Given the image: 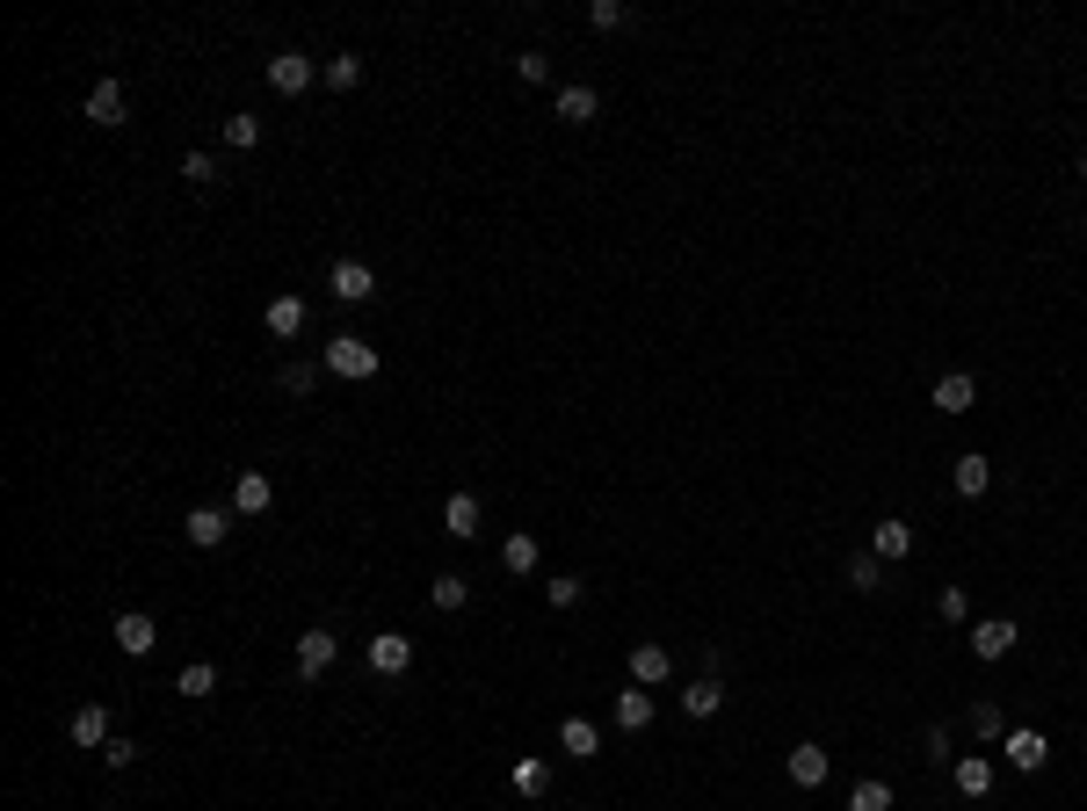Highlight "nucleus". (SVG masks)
Listing matches in <instances>:
<instances>
[{"instance_id":"26","label":"nucleus","mask_w":1087,"mask_h":811,"mask_svg":"<svg viewBox=\"0 0 1087 811\" xmlns=\"http://www.w3.org/2000/svg\"><path fill=\"white\" fill-rule=\"evenodd\" d=\"M428 602L443 609V616H457V609L471 602V588H465V572H443V580H428Z\"/></svg>"},{"instance_id":"36","label":"nucleus","mask_w":1087,"mask_h":811,"mask_svg":"<svg viewBox=\"0 0 1087 811\" xmlns=\"http://www.w3.org/2000/svg\"><path fill=\"white\" fill-rule=\"evenodd\" d=\"M182 182L210 189V182H218V160H210V153H189V160H182Z\"/></svg>"},{"instance_id":"23","label":"nucleus","mask_w":1087,"mask_h":811,"mask_svg":"<svg viewBox=\"0 0 1087 811\" xmlns=\"http://www.w3.org/2000/svg\"><path fill=\"white\" fill-rule=\"evenodd\" d=\"M558 746H566V760H595L602 754V732L587 725V717H566V725H558Z\"/></svg>"},{"instance_id":"8","label":"nucleus","mask_w":1087,"mask_h":811,"mask_svg":"<svg viewBox=\"0 0 1087 811\" xmlns=\"http://www.w3.org/2000/svg\"><path fill=\"white\" fill-rule=\"evenodd\" d=\"M1015 638H1022V631H1015L1008 616L971 623V659H1008V653H1015Z\"/></svg>"},{"instance_id":"1","label":"nucleus","mask_w":1087,"mask_h":811,"mask_svg":"<svg viewBox=\"0 0 1087 811\" xmlns=\"http://www.w3.org/2000/svg\"><path fill=\"white\" fill-rule=\"evenodd\" d=\"M319 370H327V377H348V384H370L378 377V348L362 341V333H334V341L319 348Z\"/></svg>"},{"instance_id":"27","label":"nucleus","mask_w":1087,"mask_h":811,"mask_svg":"<svg viewBox=\"0 0 1087 811\" xmlns=\"http://www.w3.org/2000/svg\"><path fill=\"white\" fill-rule=\"evenodd\" d=\"M319 80H327V87H334V95H348V87H356V80H362V58H356V52H334V58H327V66H319Z\"/></svg>"},{"instance_id":"42","label":"nucleus","mask_w":1087,"mask_h":811,"mask_svg":"<svg viewBox=\"0 0 1087 811\" xmlns=\"http://www.w3.org/2000/svg\"><path fill=\"white\" fill-rule=\"evenodd\" d=\"M1080 174H1087V153H1080Z\"/></svg>"},{"instance_id":"20","label":"nucleus","mask_w":1087,"mask_h":811,"mask_svg":"<svg viewBox=\"0 0 1087 811\" xmlns=\"http://www.w3.org/2000/svg\"><path fill=\"white\" fill-rule=\"evenodd\" d=\"M609 717H617L623 732H645V725H653V717H660V703H653V695H645V689H623Z\"/></svg>"},{"instance_id":"41","label":"nucleus","mask_w":1087,"mask_h":811,"mask_svg":"<svg viewBox=\"0 0 1087 811\" xmlns=\"http://www.w3.org/2000/svg\"><path fill=\"white\" fill-rule=\"evenodd\" d=\"M921 746H928V760H957V754H949V725H928V739H921Z\"/></svg>"},{"instance_id":"15","label":"nucleus","mask_w":1087,"mask_h":811,"mask_svg":"<svg viewBox=\"0 0 1087 811\" xmlns=\"http://www.w3.org/2000/svg\"><path fill=\"white\" fill-rule=\"evenodd\" d=\"M334 653H341V645H334V631H305V638H297V673H305V681H319V673L334 667Z\"/></svg>"},{"instance_id":"9","label":"nucleus","mask_w":1087,"mask_h":811,"mask_svg":"<svg viewBox=\"0 0 1087 811\" xmlns=\"http://www.w3.org/2000/svg\"><path fill=\"white\" fill-rule=\"evenodd\" d=\"M949 782H957V797L979 804V797H993V760H986V754H957V760H949Z\"/></svg>"},{"instance_id":"24","label":"nucleus","mask_w":1087,"mask_h":811,"mask_svg":"<svg viewBox=\"0 0 1087 811\" xmlns=\"http://www.w3.org/2000/svg\"><path fill=\"white\" fill-rule=\"evenodd\" d=\"M870 551L878 558H914V522H878V529H870Z\"/></svg>"},{"instance_id":"28","label":"nucleus","mask_w":1087,"mask_h":811,"mask_svg":"<svg viewBox=\"0 0 1087 811\" xmlns=\"http://www.w3.org/2000/svg\"><path fill=\"white\" fill-rule=\"evenodd\" d=\"M848 580H856V594H878L884 588V558L878 551H856V558H848Z\"/></svg>"},{"instance_id":"7","label":"nucleus","mask_w":1087,"mask_h":811,"mask_svg":"<svg viewBox=\"0 0 1087 811\" xmlns=\"http://www.w3.org/2000/svg\"><path fill=\"white\" fill-rule=\"evenodd\" d=\"M362 659H370V673H406V667H414V638H399V631H378V638L362 645Z\"/></svg>"},{"instance_id":"33","label":"nucleus","mask_w":1087,"mask_h":811,"mask_svg":"<svg viewBox=\"0 0 1087 811\" xmlns=\"http://www.w3.org/2000/svg\"><path fill=\"white\" fill-rule=\"evenodd\" d=\"M544 782H552V768H544V760H515V797H536Z\"/></svg>"},{"instance_id":"32","label":"nucleus","mask_w":1087,"mask_h":811,"mask_svg":"<svg viewBox=\"0 0 1087 811\" xmlns=\"http://www.w3.org/2000/svg\"><path fill=\"white\" fill-rule=\"evenodd\" d=\"M971 739H1008L1001 703H971Z\"/></svg>"},{"instance_id":"30","label":"nucleus","mask_w":1087,"mask_h":811,"mask_svg":"<svg viewBox=\"0 0 1087 811\" xmlns=\"http://www.w3.org/2000/svg\"><path fill=\"white\" fill-rule=\"evenodd\" d=\"M174 689H182V695H218V667H210V659H189Z\"/></svg>"},{"instance_id":"22","label":"nucleus","mask_w":1087,"mask_h":811,"mask_svg":"<svg viewBox=\"0 0 1087 811\" xmlns=\"http://www.w3.org/2000/svg\"><path fill=\"white\" fill-rule=\"evenodd\" d=\"M682 710H689V717H718V710H725V681H718V673L689 681V689H682Z\"/></svg>"},{"instance_id":"17","label":"nucleus","mask_w":1087,"mask_h":811,"mask_svg":"<svg viewBox=\"0 0 1087 811\" xmlns=\"http://www.w3.org/2000/svg\"><path fill=\"white\" fill-rule=\"evenodd\" d=\"M971 398H979V377H971V370H949V377L935 384V414H971Z\"/></svg>"},{"instance_id":"16","label":"nucleus","mask_w":1087,"mask_h":811,"mask_svg":"<svg viewBox=\"0 0 1087 811\" xmlns=\"http://www.w3.org/2000/svg\"><path fill=\"white\" fill-rule=\"evenodd\" d=\"M558 117H566V123H595V117H602V95H595V87H587V80H566V87H558Z\"/></svg>"},{"instance_id":"19","label":"nucleus","mask_w":1087,"mask_h":811,"mask_svg":"<svg viewBox=\"0 0 1087 811\" xmlns=\"http://www.w3.org/2000/svg\"><path fill=\"white\" fill-rule=\"evenodd\" d=\"M783 776H791L797 790H819V782H827V746H797V754L783 760Z\"/></svg>"},{"instance_id":"34","label":"nucleus","mask_w":1087,"mask_h":811,"mask_svg":"<svg viewBox=\"0 0 1087 811\" xmlns=\"http://www.w3.org/2000/svg\"><path fill=\"white\" fill-rule=\"evenodd\" d=\"M935 616H943V623H965L971 616V594L965 588H943V594H935Z\"/></svg>"},{"instance_id":"21","label":"nucleus","mask_w":1087,"mask_h":811,"mask_svg":"<svg viewBox=\"0 0 1087 811\" xmlns=\"http://www.w3.org/2000/svg\"><path fill=\"white\" fill-rule=\"evenodd\" d=\"M443 529L457 536V544H471V536H479V501H471V493H449L443 501Z\"/></svg>"},{"instance_id":"5","label":"nucleus","mask_w":1087,"mask_h":811,"mask_svg":"<svg viewBox=\"0 0 1087 811\" xmlns=\"http://www.w3.org/2000/svg\"><path fill=\"white\" fill-rule=\"evenodd\" d=\"M153 645H160V623L145 616V609H123V616H117V653L123 659H145Z\"/></svg>"},{"instance_id":"13","label":"nucleus","mask_w":1087,"mask_h":811,"mask_svg":"<svg viewBox=\"0 0 1087 811\" xmlns=\"http://www.w3.org/2000/svg\"><path fill=\"white\" fill-rule=\"evenodd\" d=\"M232 507H240V515H269V507H276V479H269V471H240V479H232Z\"/></svg>"},{"instance_id":"14","label":"nucleus","mask_w":1087,"mask_h":811,"mask_svg":"<svg viewBox=\"0 0 1087 811\" xmlns=\"http://www.w3.org/2000/svg\"><path fill=\"white\" fill-rule=\"evenodd\" d=\"M667 673H674V653H667V645H653V638L631 645V681H639V689H660Z\"/></svg>"},{"instance_id":"38","label":"nucleus","mask_w":1087,"mask_h":811,"mask_svg":"<svg viewBox=\"0 0 1087 811\" xmlns=\"http://www.w3.org/2000/svg\"><path fill=\"white\" fill-rule=\"evenodd\" d=\"M544 602H552V609H573V602H580V580H566V572H558V580H544Z\"/></svg>"},{"instance_id":"2","label":"nucleus","mask_w":1087,"mask_h":811,"mask_svg":"<svg viewBox=\"0 0 1087 811\" xmlns=\"http://www.w3.org/2000/svg\"><path fill=\"white\" fill-rule=\"evenodd\" d=\"M327 291L341 297V305H370V297H378V276H370V261H334Z\"/></svg>"},{"instance_id":"29","label":"nucleus","mask_w":1087,"mask_h":811,"mask_svg":"<svg viewBox=\"0 0 1087 811\" xmlns=\"http://www.w3.org/2000/svg\"><path fill=\"white\" fill-rule=\"evenodd\" d=\"M848 811H892V782H884V776L856 782V790H848Z\"/></svg>"},{"instance_id":"10","label":"nucleus","mask_w":1087,"mask_h":811,"mask_svg":"<svg viewBox=\"0 0 1087 811\" xmlns=\"http://www.w3.org/2000/svg\"><path fill=\"white\" fill-rule=\"evenodd\" d=\"M1001 754H1008V768H1022V776H1036V768L1052 760V739L1022 725V732H1008V739H1001Z\"/></svg>"},{"instance_id":"3","label":"nucleus","mask_w":1087,"mask_h":811,"mask_svg":"<svg viewBox=\"0 0 1087 811\" xmlns=\"http://www.w3.org/2000/svg\"><path fill=\"white\" fill-rule=\"evenodd\" d=\"M312 80H319V66H312L305 52H276V58H269V87H276L283 102H291V95H305Z\"/></svg>"},{"instance_id":"4","label":"nucleus","mask_w":1087,"mask_h":811,"mask_svg":"<svg viewBox=\"0 0 1087 811\" xmlns=\"http://www.w3.org/2000/svg\"><path fill=\"white\" fill-rule=\"evenodd\" d=\"M305 319H312L305 297H291V291H276L269 305H261V327L276 333V341H297V333H305Z\"/></svg>"},{"instance_id":"12","label":"nucleus","mask_w":1087,"mask_h":811,"mask_svg":"<svg viewBox=\"0 0 1087 811\" xmlns=\"http://www.w3.org/2000/svg\"><path fill=\"white\" fill-rule=\"evenodd\" d=\"M87 123H102V131H117V123H123V80H109V73H102V80H95V87H87Z\"/></svg>"},{"instance_id":"40","label":"nucleus","mask_w":1087,"mask_h":811,"mask_svg":"<svg viewBox=\"0 0 1087 811\" xmlns=\"http://www.w3.org/2000/svg\"><path fill=\"white\" fill-rule=\"evenodd\" d=\"M102 760H109V768H131V760H139V739H109Z\"/></svg>"},{"instance_id":"39","label":"nucleus","mask_w":1087,"mask_h":811,"mask_svg":"<svg viewBox=\"0 0 1087 811\" xmlns=\"http://www.w3.org/2000/svg\"><path fill=\"white\" fill-rule=\"evenodd\" d=\"M515 73H522V80H552V58H544V52H522Z\"/></svg>"},{"instance_id":"11","label":"nucleus","mask_w":1087,"mask_h":811,"mask_svg":"<svg viewBox=\"0 0 1087 811\" xmlns=\"http://www.w3.org/2000/svg\"><path fill=\"white\" fill-rule=\"evenodd\" d=\"M66 732H73V746H109L117 739V717H109V703H80Z\"/></svg>"},{"instance_id":"25","label":"nucleus","mask_w":1087,"mask_h":811,"mask_svg":"<svg viewBox=\"0 0 1087 811\" xmlns=\"http://www.w3.org/2000/svg\"><path fill=\"white\" fill-rule=\"evenodd\" d=\"M225 145H232V153H254L261 145V117L254 109H232V117H225Z\"/></svg>"},{"instance_id":"18","label":"nucleus","mask_w":1087,"mask_h":811,"mask_svg":"<svg viewBox=\"0 0 1087 811\" xmlns=\"http://www.w3.org/2000/svg\"><path fill=\"white\" fill-rule=\"evenodd\" d=\"M949 485H957V493H965V501H979L986 485H993V464H986L979 449H965V457H957V464H949Z\"/></svg>"},{"instance_id":"37","label":"nucleus","mask_w":1087,"mask_h":811,"mask_svg":"<svg viewBox=\"0 0 1087 811\" xmlns=\"http://www.w3.org/2000/svg\"><path fill=\"white\" fill-rule=\"evenodd\" d=\"M312 384H319V370H312V363H283V392H291V398H305Z\"/></svg>"},{"instance_id":"6","label":"nucleus","mask_w":1087,"mask_h":811,"mask_svg":"<svg viewBox=\"0 0 1087 811\" xmlns=\"http://www.w3.org/2000/svg\"><path fill=\"white\" fill-rule=\"evenodd\" d=\"M182 536H189L196 551H218L225 536H232V515H225V507H189V515H182Z\"/></svg>"},{"instance_id":"35","label":"nucleus","mask_w":1087,"mask_h":811,"mask_svg":"<svg viewBox=\"0 0 1087 811\" xmlns=\"http://www.w3.org/2000/svg\"><path fill=\"white\" fill-rule=\"evenodd\" d=\"M587 22H595V30H623V22H631V8H623V0H595V8H587Z\"/></svg>"},{"instance_id":"31","label":"nucleus","mask_w":1087,"mask_h":811,"mask_svg":"<svg viewBox=\"0 0 1087 811\" xmlns=\"http://www.w3.org/2000/svg\"><path fill=\"white\" fill-rule=\"evenodd\" d=\"M536 558H544V551H536V536H508V544H501V566L508 572H536Z\"/></svg>"}]
</instances>
